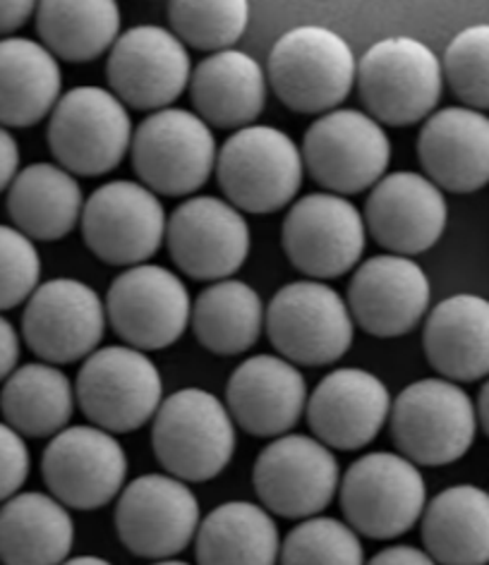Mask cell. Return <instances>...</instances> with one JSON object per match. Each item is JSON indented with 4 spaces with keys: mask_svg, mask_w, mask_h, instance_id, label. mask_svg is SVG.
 Segmentation results:
<instances>
[{
    "mask_svg": "<svg viewBox=\"0 0 489 565\" xmlns=\"http://www.w3.org/2000/svg\"><path fill=\"white\" fill-rule=\"evenodd\" d=\"M267 79L278 102L296 113L337 110L358 79L351 44L321 24H302L278 36Z\"/></svg>",
    "mask_w": 489,
    "mask_h": 565,
    "instance_id": "obj_1",
    "label": "cell"
},
{
    "mask_svg": "<svg viewBox=\"0 0 489 565\" xmlns=\"http://www.w3.org/2000/svg\"><path fill=\"white\" fill-rule=\"evenodd\" d=\"M355 84L368 116L380 125L408 127L435 113L444 92V67L425 41L389 36L362 55Z\"/></svg>",
    "mask_w": 489,
    "mask_h": 565,
    "instance_id": "obj_2",
    "label": "cell"
},
{
    "mask_svg": "<svg viewBox=\"0 0 489 565\" xmlns=\"http://www.w3.org/2000/svg\"><path fill=\"white\" fill-rule=\"evenodd\" d=\"M302 175V149L272 125L235 130L219 149V185L226 200L247 214H274L288 206L300 192Z\"/></svg>",
    "mask_w": 489,
    "mask_h": 565,
    "instance_id": "obj_3",
    "label": "cell"
},
{
    "mask_svg": "<svg viewBox=\"0 0 489 565\" xmlns=\"http://www.w3.org/2000/svg\"><path fill=\"white\" fill-rule=\"evenodd\" d=\"M151 444L169 475L183 482H206L233 460L235 422L214 393L180 388L153 417Z\"/></svg>",
    "mask_w": 489,
    "mask_h": 565,
    "instance_id": "obj_4",
    "label": "cell"
},
{
    "mask_svg": "<svg viewBox=\"0 0 489 565\" xmlns=\"http://www.w3.org/2000/svg\"><path fill=\"white\" fill-rule=\"evenodd\" d=\"M391 436L401 456L425 468L464 458L478 434V407L449 379H421L391 405Z\"/></svg>",
    "mask_w": 489,
    "mask_h": 565,
    "instance_id": "obj_5",
    "label": "cell"
},
{
    "mask_svg": "<svg viewBox=\"0 0 489 565\" xmlns=\"http://www.w3.org/2000/svg\"><path fill=\"white\" fill-rule=\"evenodd\" d=\"M130 110L104 87H75L61 96L49 120V149L67 173L106 175L132 147Z\"/></svg>",
    "mask_w": 489,
    "mask_h": 565,
    "instance_id": "obj_6",
    "label": "cell"
},
{
    "mask_svg": "<svg viewBox=\"0 0 489 565\" xmlns=\"http://www.w3.org/2000/svg\"><path fill=\"white\" fill-rule=\"evenodd\" d=\"M132 166L153 194L188 196L216 171V139L198 113L163 108L139 122L132 135Z\"/></svg>",
    "mask_w": 489,
    "mask_h": 565,
    "instance_id": "obj_7",
    "label": "cell"
},
{
    "mask_svg": "<svg viewBox=\"0 0 489 565\" xmlns=\"http://www.w3.org/2000/svg\"><path fill=\"white\" fill-rule=\"evenodd\" d=\"M264 323L281 358L305 366L339 362L355 335L348 302L321 280H296L276 290Z\"/></svg>",
    "mask_w": 489,
    "mask_h": 565,
    "instance_id": "obj_8",
    "label": "cell"
},
{
    "mask_svg": "<svg viewBox=\"0 0 489 565\" xmlns=\"http://www.w3.org/2000/svg\"><path fill=\"white\" fill-rule=\"evenodd\" d=\"M75 395L94 427L108 434L142 429L163 403L159 366L130 345H106L85 360Z\"/></svg>",
    "mask_w": 489,
    "mask_h": 565,
    "instance_id": "obj_9",
    "label": "cell"
},
{
    "mask_svg": "<svg viewBox=\"0 0 489 565\" xmlns=\"http://www.w3.org/2000/svg\"><path fill=\"white\" fill-rule=\"evenodd\" d=\"M341 508L355 532L370 540H396L425 513V477L401 454H368L343 475Z\"/></svg>",
    "mask_w": 489,
    "mask_h": 565,
    "instance_id": "obj_10",
    "label": "cell"
},
{
    "mask_svg": "<svg viewBox=\"0 0 489 565\" xmlns=\"http://www.w3.org/2000/svg\"><path fill=\"white\" fill-rule=\"evenodd\" d=\"M302 161L331 194H358L386 175L391 141L384 127L368 113L337 108L307 127Z\"/></svg>",
    "mask_w": 489,
    "mask_h": 565,
    "instance_id": "obj_11",
    "label": "cell"
},
{
    "mask_svg": "<svg viewBox=\"0 0 489 565\" xmlns=\"http://www.w3.org/2000/svg\"><path fill=\"white\" fill-rule=\"evenodd\" d=\"M281 245L300 274L321 282L339 278L355 268L365 252V216L341 194H307L290 206Z\"/></svg>",
    "mask_w": 489,
    "mask_h": 565,
    "instance_id": "obj_12",
    "label": "cell"
},
{
    "mask_svg": "<svg viewBox=\"0 0 489 565\" xmlns=\"http://www.w3.org/2000/svg\"><path fill=\"white\" fill-rule=\"evenodd\" d=\"M166 209L142 182L114 180L94 190L82 211L85 245L110 266H139L166 239Z\"/></svg>",
    "mask_w": 489,
    "mask_h": 565,
    "instance_id": "obj_13",
    "label": "cell"
},
{
    "mask_svg": "<svg viewBox=\"0 0 489 565\" xmlns=\"http://www.w3.org/2000/svg\"><path fill=\"white\" fill-rule=\"evenodd\" d=\"M106 317L130 348L163 350L188 331L190 290L183 278L159 264L130 266L110 282Z\"/></svg>",
    "mask_w": 489,
    "mask_h": 565,
    "instance_id": "obj_14",
    "label": "cell"
},
{
    "mask_svg": "<svg viewBox=\"0 0 489 565\" xmlns=\"http://www.w3.org/2000/svg\"><path fill=\"white\" fill-rule=\"evenodd\" d=\"M106 79L125 106L153 113L171 108L192 79L188 46L166 26H130L108 53Z\"/></svg>",
    "mask_w": 489,
    "mask_h": 565,
    "instance_id": "obj_15",
    "label": "cell"
},
{
    "mask_svg": "<svg viewBox=\"0 0 489 565\" xmlns=\"http://www.w3.org/2000/svg\"><path fill=\"white\" fill-rule=\"evenodd\" d=\"M200 501L183 479L142 475L120 491L116 527L123 544L142 558L169 561L200 530Z\"/></svg>",
    "mask_w": 489,
    "mask_h": 565,
    "instance_id": "obj_16",
    "label": "cell"
},
{
    "mask_svg": "<svg viewBox=\"0 0 489 565\" xmlns=\"http://www.w3.org/2000/svg\"><path fill=\"white\" fill-rule=\"evenodd\" d=\"M53 499L75 511H99L125 489L128 456L114 434L99 427H67L41 458Z\"/></svg>",
    "mask_w": 489,
    "mask_h": 565,
    "instance_id": "obj_17",
    "label": "cell"
},
{
    "mask_svg": "<svg viewBox=\"0 0 489 565\" xmlns=\"http://www.w3.org/2000/svg\"><path fill=\"white\" fill-rule=\"evenodd\" d=\"M106 305L92 286L75 278H53L26 300L24 341L49 364L87 360L106 333Z\"/></svg>",
    "mask_w": 489,
    "mask_h": 565,
    "instance_id": "obj_18",
    "label": "cell"
},
{
    "mask_svg": "<svg viewBox=\"0 0 489 565\" xmlns=\"http://www.w3.org/2000/svg\"><path fill=\"white\" fill-rule=\"evenodd\" d=\"M166 243L180 271L194 280H226L249 257L253 235L241 209L219 196H192L166 225Z\"/></svg>",
    "mask_w": 489,
    "mask_h": 565,
    "instance_id": "obj_19",
    "label": "cell"
},
{
    "mask_svg": "<svg viewBox=\"0 0 489 565\" xmlns=\"http://www.w3.org/2000/svg\"><path fill=\"white\" fill-rule=\"evenodd\" d=\"M255 489L272 513L315 518L339 489V462L331 448L312 436L286 434L262 450L255 462Z\"/></svg>",
    "mask_w": 489,
    "mask_h": 565,
    "instance_id": "obj_20",
    "label": "cell"
},
{
    "mask_svg": "<svg viewBox=\"0 0 489 565\" xmlns=\"http://www.w3.org/2000/svg\"><path fill=\"white\" fill-rule=\"evenodd\" d=\"M429 278L411 257L380 254L358 266L348 286V309L374 338L408 335L429 309Z\"/></svg>",
    "mask_w": 489,
    "mask_h": 565,
    "instance_id": "obj_21",
    "label": "cell"
},
{
    "mask_svg": "<svg viewBox=\"0 0 489 565\" xmlns=\"http://www.w3.org/2000/svg\"><path fill=\"white\" fill-rule=\"evenodd\" d=\"M446 223V196L423 173L398 171L384 175L372 188L365 204L368 233L398 257H413L435 247Z\"/></svg>",
    "mask_w": 489,
    "mask_h": 565,
    "instance_id": "obj_22",
    "label": "cell"
},
{
    "mask_svg": "<svg viewBox=\"0 0 489 565\" xmlns=\"http://www.w3.org/2000/svg\"><path fill=\"white\" fill-rule=\"evenodd\" d=\"M391 405V393L380 376L343 366L319 381L307 401V419L317 441L337 450H358L380 436Z\"/></svg>",
    "mask_w": 489,
    "mask_h": 565,
    "instance_id": "obj_23",
    "label": "cell"
},
{
    "mask_svg": "<svg viewBox=\"0 0 489 565\" xmlns=\"http://www.w3.org/2000/svg\"><path fill=\"white\" fill-rule=\"evenodd\" d=\"M417 159L439 190L458 194L489 185V116L468 106L442 108L425 120Z\"/></svg>",
    "mask_w": 489,
    "mask_h": 565,
    "instance_id": "obj_24",
    "label": "cell"
},
{
    "mask_svg": "<svg viewBox=\"0 0 489 565\" xmlns=\"http://www.w3.org/2000/svg\"><path fill=\"white\" fill-rule=\"evenodd\" d=\"M228 413L253 436H286L307 409V381L296 364L276 355L245 360L228 379Z\"/></svg>",
    "mask_w": 489,
    "mask_h": 565,
    "instance_id": "obj_25",
    "label": "cell"
},
{
    "mask_svg": "<svg viewBox=\"0 0 489 565\" xmlns=\"http://www.w3.org/2000/svg\"><path fill=\"white\" fill-rule=\"evenodd\" d=\"M190 94L206 125L243 130L267 108L269 79L253 55L228 49L212 53L192 70Z\"/></svg>",
    "mask_w": 489,
    "mask_h": 565,
    "instance_id": "obj_26",
    "label": "cell"
},
{
    "mask_svg": "<svg viewBox=\"0 0 489 565\" xmlns=\"http://www.w3.org/2000/svg\"><path fill=\"white\" fill-rule=\"evenodd\" d=\"M423 343L429 364L454 384L489 376V300L472 292L442 300L427 317Z\"/></svg>",
    "mask_w": 489,
    "mask_h": 565,
    "instance_id": "obj_27",
    "label": "cell"
},
{
    "mask_svg": "<svg viewBox=\"0 0 489 565\" xmlns=\"http://www.w3.org/2000/svg\"><path fill=\"white\" fill-rule=\"evenodd\" d=\"M59 58L39 41L10 36L0 41V125L32 127L61 102Z\"/></svg>",
    "mask_w": 489,
    "mask_h": 565,
    "instance_id": "obj_28",
    "label": "cell"
},
{
    "mask_svg": "<svg viewBox=\"0 0 489 565\" xmlns=\"http://www.w3.org/2000/svg\"><path fill=\"white\" fill-rule=\"evenodd\" d=\"M73 544V515L49 493H18L0 508V561L6 565H63Z\"/></svg>",
    "mask_w": 489,
    "mask_h": 565,
    "instance_id": "obj_29",
    "label": "cell"
},
{
    "mask_svg": "<svg viewBox=\"0 0 489 565\" xmlns=\"http://www.w3.org/2000/svg\"><path fill=\"white\" fill-rule=\"evenodd\" d=\"M85 194L73 173L55 163H32L8 190V214L30 239H63L85 211Z\"/></svg>",
    "mask_w": 489,
    "mask_h": 565,
    "instance_id": "obj_30",
    "label": "cell"
},
{
    "mask_svg": "<svg viewBox=\"0 0 489 565\" xmlns=\"http://www.w3.org/2000/svg\"><path fill=\"white\" fill-rule=\"evenodd\" d=\"M423 542L442 565H487L489 491L456 484L437 493L423 513Z\"/></svg>",
    "mask_w": 489,
    "mask_h": 565,
    "instance_id": "obj_31",
    "label": "cell"
},
{
    "mask_svg": "<svg viewBox=\"0 0 489 565\" xmlns=\"http://www.w3.org/2000/svg\"><path fill=\"white\" fill-rule=\"evenodd\" d=\"M200 565H276L281 536L274 518L249 501L221 503L198 530Z\"/></svg>",
    "mask_w": 489,
    "mask_h": 565,
    "instance_id": "obj_32",
    "label": "cell"
},
{
    "mask_svg": "<svg viewBox=\"0 0 489 565\" xmlns=\"http://www.w3.org/2000/svg\"><path fill=\"white\" fill-rule=\"evenodd\" d=\"M36 32L55 58L89 63L114 49L120 10L114 0H44L36 6Z\"/></svg>",
    "mask_w": 489,
    "mask_h": 565,
    "instance_id": "obj_33",
    "label": "cell"
},
{
    "mask_svg": "<svg viewBox=\"0 0 489 565\" xmlns=\"http://www.w3.org/2000/svg\"><path fill=\"white\" fill-rule=\"evenodd\" d=\"M0 409L24 436H55L75 413V388L65 372L49 362H32L12 372L0 391Z\"/></svg>",
    "mask_w": 489,
    "mask_h": 565,
    "instance_id": "obj_34",
    "label": "cell"
},
{
    "mask_svg": "<svg viewBox=\"0 0 489 565\" xmlns=\"http://www.w3.org/2000/svg\"><path fill=\"white\" fill-rule=\"evenodd\" d=\"M264 315L267 312L253 286L226 278L200 292L192 305V329L209 352L233 358L259 341Z\"/></svg>",
    "mask_w": 489,
    "mask_h": 565,
    "instance_id": "obj_35",
    "label": "cell"
},
{
    "mask_svg": "<svg viewBox=\"0 0 489 565\" xmlns=\"http://www.w3.org/2000/svg\"><path fill=\"white\" fill-rule=\"evenodd\" d=\"M173 34L200 51H228L249 24L245 0H173L169 3Z\"/></svg>",
    "mask_w": 489,
    "mask_h": 565,
    "instance_id": "obj_36",
    "label": "cell"
},
{
    "mask_svg": "<svg viewBox=\"0 0 489 565\" xmlns=\"http://www.w3.org/2000/svg\"><path fill=\"white\" fill-rule=\"evenodd\" d=\"M278 558L281 565H365V548L351 525L315 515L288 532Z\"/></svg>",
    "mask_w": 489,
    "mask_h": 565,
    "instance_id": "obj_37",
    "label": "cell"
},
{
    "mask_svg": "<svg viewBox=\"0 0 489 565\" xmlns=\"http://www.w3.org/2000/svg\"><path fill=\"white\" fill-rule=\"evenodd\" d=\"M444 82L468 108L489 110V22L460 30L444 51Z\"/></svg>",
    "mask_w": 489,
    "mask_h": 565,
    "instance_id": "obj_38",
    "label": "cell"
},
{
    "mask_svg": "<svg viewBox=\"0 0 489 565\" xmlns=\"http://www.w3.org/2000/svg\"><path fill=\"white\" fill-rule=\"evenodd\" d=\"M41 259L34 239L0 225V312L30 300L39 288Z\"/></svg>",
    "mask_w": 489,
    "mask_h": 565,
    "instance_id": "obj_39",
    "label": "cell"
},
{
    "mask_svg": "<svg viewBox=\"0 0 489 565\" xmlns=\"http://www.w3.org/2000/svg\"><path fill=\"white\" fill-rule=\"evenodd\" d=\"M30 448L22 434L0 422V501H10L30 477Z\"/></svg>",
    "mask_w": 489,
    "mask_h": 565,
    "instance_id": "obj_40",
    "label": "cell"
},
{
    "mask_svg": "<svg viewBox=\"0 0 489 565\" xmlns=\"http://www.w3.org/2000/svg\"><path fill=\"white\" fill-rule=\"evenodd\" d=\"M18 168H20L18 141L3 125H0V192L12 185V180L18 178Z\"/></svg>",
    "mask_w": 489,
    "mask_h": 565,
    "instance_id": "obj_41",
    "label": "cell"
},
{
    "mask_svg": "<svg viewBox=\"0 0 489 565\" xmlns=\"http://www.w3.org/2000/svg\"><path fill=\"white\" fill-rule=\"evenodd\" d=\"M18 360H20L18 331L6 317H0V381L15 372Z\"/></svg>",
    "mask_w": 489,
    "mask_h": 565,
    "instance_id": "obj_42",
    "label": "cell"
},
{
    "mask_svg": "<svg viewBox=\"0 0 489 565\" xmlns=\"http://www.w3.org/2000/svg\"><path fill=\"white\" fill-rule=\"evenodd\" d=\"M368 565H439L427 551L415 546H389L380 551Z\"/></svg>",
    "mask_w": 489,
    "mask_h": 565,
    "instance_id": "obj_43",
    "label": "cell"
},
{
    "mask_svg": "<svg viewBox=\"0 0 489 565\" xmlns=\"http://www.w3.org/2000/svg\"><path fill=\"white\" fill-rule=\"evenodd\" d=\"M36 12L32 0H0V34H12Z\"/></svg>",
    "mask_w": 489,
    "mask_h": 565,
    "instance_id": "obj_44",
    "label": "cell"
},
{
    "mask_svg": "<svg viewBox=\"0 0 489 565\" xmlns=\"http://www.w3.org/2000/svg\"><path fill=\"white\" fill-rule=\"evenodd\" d=\"M478 422L482 424L485 434L489 436V376H487L485 386L480 391V398H478Z\"/></svg>",
    "mask_w": 489,
    "mask_h": 565,
    "instance_id": "obj_45",
    "label": "cell"
},
{
    "mask_svg": "<svg viewBox=\"0 0 489 565\" xmlns=\"http://www.w3.org/2000/svg\"><path fill=\"white\" fill-rule=\"evenodd\" d=\"M63 565H114V563H108V561H104L99 556H77V558L65 561Z\"/></svg>",
    "mask_w": 489,
    "mask_h": 565,
    "instance_id": "obj_46",
    "label": "cell"
},
{
    "mask_svg": "<svg viewBox=\"0 0 489 565\" xmlns=\"http://www.w3.org/2000/svg\"><path fill=\"white\" fill-rule=\"evenodd\" d=\"M151 565H190L185 561H159V563H151Z\"/></svg>",
    "mask_w": 489,
    "mask_h": 565,
    "instance_id": "obj_47",
    "label": "cell"
}]
</instances>
